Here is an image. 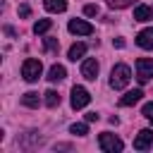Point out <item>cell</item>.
I'll list each match as a JSON object with an SVG mask.
<instances>
[{"label": "cell", "mask_w": 153, "mask_h": 153, "mask_svg": "<svg viewBox=\"0 0 153 153\" xmlns=\"http://www.w3.org/2000/svg\"><path fill=\"white\" fill-rule=\"evenodd\" d=\"M151 19H153V7H148V5L134 7V22H151Z\"/></svg>", "instance_id": "8fae6325"}, {"label": "cell", "mask_w": 153, "mask_h": 153, "mask_svg": "<svg viewBox=\"0 0 153 153\" xmlns=\"http://www.w3.org/2000/svg\"><path fill=\"white\" fill-rule=\"evenodd\" d=\"M136 45L143 50H153V29H143L136 33Z\"/></svg>", "instance_id": "9c48e42d"}, {"label": "cell", "mask_w": 153, "mask_h": 153, "mask_svg": "<svg viewBox=\"0 0 153 153\" xmlns=\"http://www.w3.org/2000/svg\"><path fill=\"white\" fill-rule=\"evenodd\" d=\"M31 14V7L29 5H19V17H29Z\"/></svg>", "instance_id": "603a6c76"}, {"label": "cell", "mask_w": 153, "mask_h": 153, "mask_svg": "<svg viewBox=\"0 0 153 153\" xmlns=\"http://www.w3.org/2000/svg\"><path fill=\"white\" fill-rule=\"evenodd\" d=\"M141 98H143V91H141V88H134V91H127V93L120 98V105H122V108H129V105L139 103Z\"/></svg>", "instance_id": "30bf717a"}, {"label": "cell", "mask_w": 153, "mask_h": 153, "mask_svg": "<svg viewBox=\"0 0 153 153\" xmlns=\"http://www.w3.org/2000/svg\"><path fill=\"white\" fill-rule=\"evenodd\" d=\"M98 117H100L98 112H88V115H86V122H98Z\"/></svg>", "instance_id": "cb8c5ba5"}, {"label": "cell", "mask_w": 153, "mask_h": 153, "mask_svg": "<svg viewBox=\"0 0 153 153\" xmlns=\"http://www.w3.org/2000/svg\"><path fill=\"white\" fill-rule=\"evenodd\" d=\"M84 53H86V43H74V45L69 48V53H67V57H69L72 62H76L79 57H84Z\"/></svg>", "instance_id": "5bb4252c"}, {"label": "cell", "mask_w": 153, "mask_h": 153, "mask_svg": "<svg viewBox=\"0 0 153 153\" xmlns=\"http://www.w3.org/2000/svg\"><path fill=\"white\" fill-rule=\"evenodd\" d=\"M141 115H143V117H146V120L153 124V103H146V105L141 108Z\"/></svg>", "instance_id": "ffe728a7"}, {"label": "cell", "mask_w": 153, "mask_h": 153, "mask_svg": "<svg viewBox=\"0 0 153 153\" xmlns=\"http://www.w3.org/2000/svg\"><path fill=\"white\" fill-rule=\"evenodd\" d=\"M67 29H69L72 33H76V36H91V33H93V26H91L88 22H84V19H69Z\"/></svg>", "instance_id": "8992f818"}, {"label": "cell", "mask_w": 153, "mask_h": 153, "mask_svg": "<svg viewBox=\"0 0 153 153\" xmlns=\"http://www.w3.org/2000/svg\"><path fill=\"white\" fill-rule=\"evenodd\" d=\"M69 134L86 136V134H88V127H86V122H76V124H72V127H69Z\"/></svg>", "instance_id": "ac0fdd59"}, {"label": "cell", "mask_w": 153, "mask_h": 153, "mask_svg": "<svg viewBox=\"0 0 153 153\" xmlns=\"http://www.w3.org/2000/svg\"><path fill=\"white\" fill-rule=\"evenodd\" d=\"M45 105H48V108L60 105V93H57V91H45Z\"/></svg>", "instance_id": "e0dca14e"}, {"label": "cell", "mask_w": 153, "mask_h": 153, "mask_svg": "<svg viewBox=\"0 0 153 153\" xmlns=\"http://www.w3.org/2000/svg\"><path fill=\"white\" fill-rule=\"evenodd\" d=\"M81 76L88 79V81H93V79L98 76V60H96V57H86V60L81 62Z\"/></svg>", "instance_id": "52a82bcc"}, {"label": "cell", "mask_w": 153, "mask_h": 153, "mask_svg": "<svg viewBox=\"0 0 153 153\" xmlns=\"http://www.w3.org/2000/svg\"><path fill=\"white\" fill-rule=\"evenodd\" d=\"M38 103H41V96L36 91H26L22 96V105H26V108H38Z\"/></svg>", "instance_id": "4fadbf2b"}, {"label": "cell", "mask_w": 153, "mask_h": 153, "mask_svg": "<svg viewBox=\"0 0 153 153\" xmlns=\"http://www.w3.org/2000/svg\"><path fill=\"white\" fill-rule=\"evenodd\" d=\"M98 146H100V151H108V153H115V151H122V148H124L122 139H117V136L110 134V131H103V134L98 136Z\"/></svg>", "instance_id": "3957f363"}, {"label": "cell", "mask_w": 153, "mask_h": 153, "mask_svg": "<svg viewBox=\"0 0 153 153\" xmlns=\"http://www.w3.org/2000/svg\"><path fill=\"white\" fill-rule=\"evenodd\" d=\"M48 12H65L67 10V0H43Z\"/></svg>", "instance_id": "9a60e30c"}, {"label": "cell", "mask_w": 153, "mask_h": 153, "mask_svg": "<svg viewBox=\"0 0 153 153\" xmlns=\"http://www.w3.org/2000/svg\"><path fill=\"white\" fill-rule=\"evenodd\" d=\"M43 43H45V50H48V53H55V50H57V45H60V43H57V38H45Z\"/></svg>", "instance_id": "44dd1931"}, {"label": "cell", "mask_w": 153, "mask_h": 153, "mask_svg": "<svg viewBox=\"0 0 153 153\" xmlns=\"http://www.w3.org/2000/svg\"><path fill=\"white\" fill-rule=\"evenodd\" d=\"M112 43H115V45H117V48H124V38H115V41H112Z\"/></svg>", "instance_id": "d4e9b609"}, {"label": "cell", "mask_w": 153, "mask_h": 153, "mask_svg": "<svg viewBox=\"0 0 153 153\" xmlns=\"http://www.w3.org/2000/svg\"><path fill=\"white\" fill-rule=\"evenodd\" d=\"M65 76H67V72H65L62 65H53V67L48 69V81H50V84H57V81H62Z\"/></svg>", "instance_id": "7c38bea8"}, {"label": "cell", "mask_w": 153, "mask_h": 153, "mask_svg": "<svg viewBox=\"0 0 153 153\" xmlns=\"http://www.w3.org/2000/svg\"><path fill=\"white\" fill-rule=\"evenodd\" d=\"M50 26H53L50 19H38L33 24V33H45V31H50Z\"/></svg>", "instance_id": "2e32d148"}, {"label": "cell", "mask_w": 153, "mask_h": 153, "mask_svg": "<svg viewBox=\"0 0 153 153\" xmlns=\"http://www.w3.org/2000/svg\"><path fill=\"white\" fill-rule=\"evenodd\" d=\"M136 79L141 84H146V81L153 79V60L151 57H139L136 60Z\"/></svg>", "instance_id": "277c9868"}, {"label": "cell", "mask_w": 153, "mask_h": 153, "mask_svg": "<svg viewBox=\"0 0 153 153\" xmlns=\"http://www.w3.org/2000/svg\"><path fill=\"white\" fill-rule=\"evenodd\" d=\"M151 143H153V129H141L134 136V148L136 151H146Z\"/></svg>", "instance_id": "ba28073f"}, {"label": "cell", "mask_w": 153, "mask_h": 153, "mask_svg": "<svg viewBox=\"0 0 153 153\" xmlns=\"http://www.w3.org/2000/svg\"><path fill=\"white\" fill-rule=\"evenodd\" d=\"M129 79H131V69L127 67V65H115L112 67V72H110V86L115 88V91H120V88H124L127 84H129Z\"/></svg>", "instance_id": "6da1fadb"}, {"label": "cell", "mask_w": 153, "mask_h": 153, "mask_svg": "<svg viewBox=\"0 0 153 153\" xmlns=\"http://www.w3.org/2000/svg\"><path fill=\"white\" fill-rule=\"evenodd\" d=\"M98 12H100L98 5H86V7H84V14H86V17H96Z\"/></svg>", "instance_id": "7402d4cb"}, {"label": "cell", "mask_w": 153, "mask_h": 153, "mask_svg": "<svg viewBox=\"0 0 153 153\" xmlns=\"http://www.w3.org/2000/svg\"><path fill=\"white\" fill-rule=\"evenodd\" d=\"M91 103V93L84 88V86H74L72 88V108L74 110H81Z\"/></svg>", "instance_id": "5b68a950"}, {"label": "cell", "mask_w": 153, "mask_h": 153, "mask_svg": "<svg viewBox=\"0 0 153 153\" xmlns=\"http://www.w3.org/2000/svg\"><path fill=\"white\" fill-rule=\"evenodd\" d=\"M136 0H108V5L110 7H117V10H122V7H129V5H134Z\"/></svg>", "instance_id": "d6986e66"}, {"label": "cell", "mask_w": 153, "mask_h": 153, "mask_svg": "<svg viewBox=\"0 0 153 153\" xmlns=\"http://www.w3.org/2000/svg\"><path fill=\"white\" fill-rule=\"evenodd\" d=\"M41 72H43V65H41V60H36V57H29V60H24V65H22V76H24L26 81H38Z\"/></svg>", "instance_id": "7a4b0ae2"}]
</instances>
